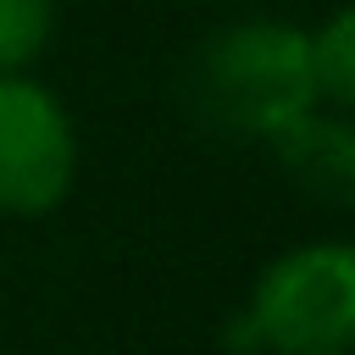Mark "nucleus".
Here are the masks:
<instances>
[{
  "mask_svg": "<svg viewBox=\"0 0 355 355\" xmlns=\"http://www.w3.org/2000/svg\"><path fill=\"white\" fill-rule=\"evenodd\" d=\"M305 50H311L316 105L349 111V105H355V17L338 6L316 33H305Z\"/></svg>",
  "mask_w": 355,
  "mask_h": 355,
  "instance_id": "nucleus-5",
  "label": "nucleus"
},
{
  "mask_svg": "<svg viewBox=\"0 0 355 355\" xmlns=\"http://www.w3.org/2000/svg\"><path fill=\"white\" fill-rule=\"evenodd\" d=\"M266 144H272L277 166L288 172V183L305 189L311 200L338 205V211L355 200V128L344 111L311 105L288 128H277Z\"/></svg>",
  "mask_w": 355,
  "mask_h": 355,
  "instance_id": "nucleus-4",
  "label": "nucleus"
},
{
  "mask_svg": "<svg viewBox=\"0 0 355 355\" xmlns=\"http://www.w3.org/2000/svg\"><path fill=\"white\" fill-rule=\"evenodd\" d=\"M222 344L239 355H349L355 250L344 239H322L266 261L244 311L222 327Z\"/></svg>",
  "mask_w": 355,
  "mask_h": 355,
  "instance_id": "nucleus-2",
  "label": "nucleus"
},
{
  "mask_svg": "<svg viewBox=\"0 0 355 355\" xmlns=\"http://www.w3.org/2000/svg\"><path fill=\"white\" fill-rule=\"evenodd\" d=\"M78 133L67 105L22 78L0 72V216H44L72 194Z\"/></svg>",
  "mask_w": 355,
  "mask_h": 355,
  "instance_id": "nucleus-3",
  "label": "nucleus"
},
{
  "mask_svg": "<svg viewBox=\"0 0 355 355\" xmlns=\"http://www.w3.org/2000/svg\"><path fill=\"white\" fill-rule=\"evenodd\" d=\"M50 0H0V72H22L50 39Z\"/></svg>",
  "mask_w": 355,
  "mask_h": 355,
  "instance_id": "nucleus-6",
  "label": "nucleus"
},
{
  "mask_svg": "<svg viewBox=\"0 0 355 355\" xmlns=\"http://www.w3.org/2000/svg\"><path fill=\"white\" fill-rule=\"evenodd\" d=\"M178 105L216 139H272L316 105L305 28L250 17L211 28L178 67Z\"/></svg>",
  "mask_w": 355,
  "mask_h": 355,
  "instance_id": "nucleus-1",
  "label": "nucleus"
}]
</instances>
